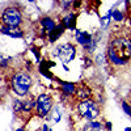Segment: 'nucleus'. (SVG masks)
<instances>
[{"instance_id":"obj_1","label":"nucleus","mask_w":131,"mask_h":131,"mask_svg":"<svg viewBox=\"0 0 131 131\" xmlns=\"http://www.w3.org/2000/svg\"><path fill=\"white\" fill-rule=\"evenodd\" d=\"M33 78L31 75L26 71H17L10 75L8 80V86L10 92L16 97L25 98L26 96L30 94V89L33 86Z\"/></svg>"},{"instance_id":"obj_2","label":"nucleus","mask_w":131,"mask_h":131,"mask_svg":"<svg viewBox=\"0 0 131 131\" xmlns=\"http://www.w3.org/2000/svg\"><path fill=\"white\" fill-rule=\"evenodd\" d=\"M107 49H110L113 51V54L121 59L122 62H125L126 64L130 63L131 60V38L127 36H114L112 38V41L109 42Z\"/></svg>"},{"instance_id":"obj_3","label":"nucleus","mask_w":131,"mask_h":131,"mask_svg":"<svg viewBox=\"0 0 131 131\" xmlns=\"http://www.w3.org/2000/svg\"><path fill=\"white\" fill-rule=\"evenodd\" d=\"M75 112L80 118L85 119L86 122L96 121L101 115V105L98 104L94 98L78 101L75 104Z\"/></svg>"},{"instance_id":"obj_4","label":"nucleus","mask_w":131,"mask_h":131,"mask_svg":"<svg viewBox=\"0 0 131 131\" xmlns=\"http://www.w3.org/2000/svg\"><path fill=\"white\" fill-rule=\"evenodd\" d=\"M0 23L4 26L21 28V25L24 24V13L21 8L17 4L7 5L5 8H3L0 13Z\"/></svg>"},{"instance_id":"obj_5","label":"nucleus","mask_w":131,"mask_h":131,"mask_svg":"<svg viewBox=\"0 0 131 131\" xmlns=\"http://www.w3.org/2000/svg\"><path fill=\"white\" fill-rule=\"evenodd\" d=\"M78 55V49L76 45L72 42H63L58 43V45L52 49V57L58 58L62 64H70L76 59Z\"/></svg>"},{"instance_id":"obj_6","label":"nucleus","mask_w":131,"mask_h":131,"mask_svg":"<svg viewBox=\"0 0 131 131\" xmlns=\"http://www.w3.org/2000/svg\"><path fill=\"white\" fill-rule=\"evenodd\" d=\"M54 107V98L50 93L42 92L37 96V106H36V115L39 119H47L51 110Z\"/></svg>"},{"instance_id":"obj_7","label":"nucleus","mask_w":131,"mask_h":131,"mask_svg":"<svg viewBox=\"0 0 131 131\" xmlns=\"http://www.w3.org/2000/svg\"><path fill=\"white\" fill-rule=\"evenodd\" d=\"M58 85H59V89H60V94L68 97V98H72L75 97L76 94V91H78V84L79 83H73V81H66V80H62V79H58L55 78L54 79Z\"/></svg>"},{"instance_id":"obj_8","label":"nucleus","mask_w":131,"mask_h":131,"mask_svg":"<svg viewBox=\"0 0 131 131\" xmlns=\"http://www.w3.org/2000/svg\"><path fill=\"white\" fill-rule=\"evenodd\" d=\"M55 66H57V63L54 60H51V59H42L41 63L38 64V67H37L38 73L41 76H43L45 79H47V80H54L55 76H54L51 68L55 67Z\"/></svg>"},{"instance_id":"obj_9","label":"nucleus","mask_w":131,"mask_h":131,"mask_svg":"<svg viewBox=\"0 0 131 131\" xmlns=\"http://www.w3.org/2000/svg\"><path fill=\"white\" fill-rule=\"evenodd\" d=\"M79 17V13L76 12H68V13H64L60 18V24L64 26L66 30L68 31H75L76 29H78V18Z\"/></svg>"},{"instance_id":"obj_10","label":"nucleus","mask_w":131,"mask_h":131,"mask_svg":"<svg viewBox=\"0 0 131 131\" xmlns=\"http://www.w3.org/2000/svg\"><path fill=\"white\" fill-rule=\"evenodd\" d=\"M73 37H75L76 43L80 45L83 49L86 47L88 45H91L93 41V34L89 33L88 30H84V29H76L73 31Z\"/></svg>"},{"instance_id":"obj_11","label":"nucleus","mask_w":131,"mask_h":131,"mask_svg":"<svg viewBox=\"0 0 131 131\" xmlns=\"http://www.w3.org/2000/svg\"><path fill=\"white\" fill-rule=\"evenodd\" d=\"M0 33L13 39H23L25 37V30L23 28H10V26L0 25Z\"/></svg>"},{"instance_id":"obj_12","label":"nucleus","mask_w":131,"mask_h":131,"mask_svg":"<svg viewBox=\"0 0 131 131\" xmlns=\"http://www.w3.org/2000/svg\"><path fill=\"white\" fill-rule=\"evenodd\" d=\"M93 96V89L88 84H84L81 83L80 85L78 84V91H76V94H75V98L79 101H83V100H88V98H92Z\"/></svg>"},{"instance_id":"obj_13","label":"nucleus","mask_w":131,"mask_h":131,"mask_svg":"<svg viewBox=\"0 0 131 131\" xmlns=\"http://www.w3.org/2000/svg\"><path fill=\"white\" fill-rule=\"evenodd\" d=\"M21 104H23V114H31L33 112H36L37 97L33 94H29L24 100H21Z\"/></svg>"},{"instance_id":"obj_14","label":"nucleus","mask_w":131,"mask_h":131,"mask_svg":"<svg viewBox=\"0 0 131 131\" xmlns=\"http://www.w3.org/2000/svg\"><path fill=\"white\" fill-rule=\"evenodd\" d=\"M58 21L55 20V17H52V16H49V15H45V16H42L39 18V26L43 29V30H46L47 31V34L54 30L57 26H58Z\"/></svg>"},{"instance_id":"obj_15","label":"nucleus","mask_w":131,"mask_h":131,"mask_svg":"<svg viewBox=\"0 0 131 131\" xmlns=\"http://www.w3.org/2000/svg\"><path fill=\"white\" fill-rule=\"evenodd\" d=\"M64 31H66L64 26L59 23V24H58V26H57L55 29H54V30H51V31L49 33V34H47V42H49V43H51V45H52V43H57V42H58V39L64 34Z\"/></svg>"},{"instance_id":"obj_16","label":"nucleus","mask_w":131,"mask_h":131,"mask_svg":"<svg viewBox=\"0 0 131 131\" xmlns=\"http://www.w3.org/2000/svg\"><path fill=\"white\" fill-rule=\"evenodd\" d=\"M81 131H105L104 127V122L102 121H89V122H85L81 127Z\"/></svg>"},{"instance_id":"obj_17","label":"nucleus","mask_w":131,"mask_h":131,"mask_svg":"<svg viewBox=\"0 0 131 131\" xmlns=\"http://www.w3.org/2000/svg\"><path fill=\"white\" fill-rule=\"evenodd\" d=\"M115 5H117V3H115ZM115 5H114L113 13H112V20L114 21V23L121 24V23H123V21H125L126 16H125V12H123V10H121L119 8H117Z\"/></svg>"},{"instance_id":"obj_18","label":"nucleus","mask_w":131,"mask_h":131,"mask_svg":"<svg viewBox=\"0 0 131 131\" xmlns=\"http://www.w3.org/2000/svg\"><path fill=\"white\" fill-rule=\"evenodd\" d=\"M49 117H50V119L54 121V123H59L62 121V110H60V107L59 106H54Z\"/></svg>"},{"instance_id":"obj_19","label":"nucleus","mask_w":131,"mask_h":131,"mask_svg":"<svg viewBox=\"0 0 131 131\" xmlns=\"http://www.w3.org/2000/svg\"><path fill=\"white\" fill-rule=\"evenodd\" d=\"M12 110L15 114H23V104L20 98H13L12 101Z\"/></svg>"},{"instance_id":"obj_20","label":"nucleus","mask_w":131,"mask_h":131,"mask_svg":"<svg viewBox=\"0 0 131 131\" xmlns=\"http://www.w3.org/2000/svg\"><path fill=\"white\" fill-rule=\"evenodd\" d=\"M30 52L34 55V59H36V63H41V60H42V54H41V49L37 46V45H33V46H30Z\"/></svg>"},{"instance_id":"obj_21","label":"nucleus","mask_w":131,"mask_h":131,"mask_svg":"<svg viewBox=\"0 0 131 131\" xmlns=\"http://www.w3.org/2000/svg\"><path fill=\"white\" fill-rule=\"evenodd\" d=\"M94 63L97 66H105L107 64V58H106V54L104 52H100V54H96V57H94Z\"/></svg>"},{"instance_id":"obj_22","label":"nucleus","mask_w":131,"mask_h":131,"mask_svg":"<svg viewBox=\"0 0 131 131\" xmlns=\"http://www.w3.org/2000/svg\"><path fill=\"white\" fill-rule=\"evenodd\" d=\"M121 109L123 110V113H125L127 117L131 118V104H130V102L122 101V102H121Z\"/></svg>"},{"instance_id":"obj_23","label":"nucleus","mask_w":131,"mask_h":131,"mask_svg":"<svg viewBox=\"0 0 131 131\" xmlns=\"http://www.w3.org/2000/svg\"><path fill=\"white\" fill-rule=\"evenodd\" d=\"M58 5L62 7V9L64 10L66 13L71 12V9H72V2H67V0H66V2H59Z\"/></svg>"},{"instance_id":"obj_24","label":"nucleus","mask_w":131,"mask_h":131,"mask_svg":"<svg viewBox=\"0 0 131 131\" xmlns=\"http://www.w3.org/2000/svg\"><path fill=\"white\" fill-rule=\"evenodd\" d=\"M9 67V58H7V57H4V55H2L0 54V70H7Z\"/></svg>"},{"instance_id":"obj_25","label":"nucleus","mask_w":131,"mask_h":131,"mask_svg":"<svg viewBox=\"0 0 131 131\" xmlns=\"http://www.w3.org/2000/svg\"><path fill=\"white\" fill-rule=\"evenodd\" d=\"M83 5V2H72V9L78 13V10L80 9V7Z\"/></svg>"},{"instance_id":"obj_26","label":"nucleus","mask_w":131,"mask_h":131,"mask_svg":"<svg viewBox=\"0 0 131 131\" xmlns=\"http://www.w3.org/2000/svg\"><path fill=\"white\" fill-rule=\"evenodd\" d=\"M104 127H105V131H112L113 130V122L112 121L104 122Z\"/></svg>"},{"instance_id":"obj_27","label":"nucleus","mask_w":131,"mask_h":131,"mask_svg":"<svg viewBox=\"0 0 131 131\" xmlns=\"http://www.w3.org/2000/svg\"><path fill=\"white\" fill-rule=\"evenodd\" d=\"M41 131H51V130H50V126H49L47 123H42Z\"/></svg>"},{"instance_id":"obj_28","label":"nucleus","mask_w":131,"mask_h":131,"mask_svg":"<svg viewBox=\"0 0 131 131\" xmlns=\"http://www.w3.org/2000/svg\"><path fill=\"white\" fill-rule=\"evenodd\" d=\"M62 66H63V68H64V71H67V72L70 71V67H68L67 64H62Z\"/></svg>"},{"instance_id":"obj_29","label":"nucleus","mask_w":131,"mask_h":131,"mask_svg":"<svg viewBox=\"0 0 131 131\" xmlns=\"http://www.w3.org/2000/svg\"><path fill=\"white\" fill-rule=\"evenodd\" d=\"M15 131H28V130H26L25 127H18V128H16Z\"/></svg>"},{"instance_id":"obj_30","label":"nucleus","mask_w":131,"mask_h":131,"mask_svg":"<svg viewBox=\"0 0 131 131\" xmlns=\"http://www.w3.org/2000/svg\"><path fill=\"white\" fill-rule=\"evenodd\" d=\"M125 131H131V127H130V126H127V127H125Z\"/></svg>"}]
</instances>
